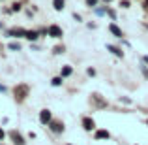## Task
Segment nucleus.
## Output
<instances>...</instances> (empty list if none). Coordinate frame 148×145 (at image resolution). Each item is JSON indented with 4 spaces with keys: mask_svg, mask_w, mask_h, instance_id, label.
Segmentation results:
<instances>
[{
    "mask_svg": "<svg viewBox=\"0 0 148 145\" xmlns=\"http://www.w3.org/2000/svg\"><path fill=\"white\" fill-rule=\"evenodd\" d=\"M26 96H28V85H19V87H15V98H17V100H25Z\"/></svg>",
    "mask_w": 148,
    "mask_h": 145,
    "instance_id": "nucleus-1",
    "label": "nucleus"
},
{
    "mask_svg": "<svg viewBox=\"0 0 148 145\" xmlns=\"http://www.w3.org/2000/svg\"><path fill=\"white\" fill-rule=\"evenodd\" d=\"M47 32H49V36H53V38H62L64 36V34H62V28L58 25H51Z\"/></svg>",
    "mask_w": 148,
    "mask_h": 145,
    "instance_id": "nucleus-2",
    "label": "nucleus"
},
{
    "mask_svg": "<svg viewBox=\"0 0 148 145\" xmlns=\"http://www.w3.org/2000/svg\"><path fill=\"white\" fill-rule=\"evenodd\" d=\"M51 130L53 132H56V134H60V132H64V124L60 123V121H51Z\"/></svg>",
    "mask_w": 148,
    "mask_h": 145,
    "instance_id": "nucleus-3",
    "label": "nucleus"
},
{
    "mask_svg": "<svg viewBox=\"0 0 148 145\" xmlns=\"http://www.w3.org/2000/svg\"><path fill=\"white\" fill-rule=\"evenodd\" d=\"M40 121H41L43 124H49V123H51V111H49V109L40 111Z\"/></svg>",
    "mask_w": 148,
    "mask_h": 145,
    "instance_id": "nucleus-4",
    "label": "nucleus"
},
{
    "mask_svg": "<svg viewBox=\"0 0 148 145\" xmlns=\"http://www.w3.org/2000/svg\"><path fill=\"white\" fill-rule=\"evenodd\" d=\"M83 126H84V130L90 132V130H94V128H96V124H94V121H92L90 117H84V119H83Z\"/></svg>",
    "mask_w": 148,
    "mask_h": 145,
    "instance_id": "nucleus-5",
    "label": "nucleus"
},
{
    "mask_svg": "<svg viewBox=\"0 0 148 145\" xmlns=\"http://www.w3.org/2000/svg\"><path fill=\"white\" fill-rule=\"evenodd\" d=\"M10 136H11V139H13V142L17 143V145H25V139H23V136L19 134V132H15V130H13Z\"/></svg>",
    "mask_w": 148,
    "mask_h": 145,
    "instance_id": "nucleus-6",
    "label": "nucleus"
},
{
    "mask_svg": "<svg viewBox=\"0 0 148 145\" xmlns=\"http://www.w3.org/2000/svg\"><path fill=\"white\" fill-rule=\"evenodd\" d=\"M109 30H111V34H112V36H116V38H122V30H120L116 25H111V26H109Z\"/></svg>",
    "mask_w": 148,
    "mask_h": 145,
    "instance_id": "nucleus-7",
    "label": "nucleus"
},
{
    "mask_svg": "<svg viewBox=\"0 0 148 145\" xmlns=\"http://www.w3.org/2000/svg\"><path fill=\"white\" fill-rule=\"evenodd\" d=\"M10 36H13V38H17V36H26V30H23V28H13V30H10Z\"/></svg>",
    "mask_w": 148,
    "mask_h": 145,
    "instance_id": "nucleus-8",
    "label": "nucleus"
},
{
    "mask_svg": "<svg viewBox=\"0 0 148 145\" xmlns=\"http://www.w3.org/2000/svg\"><path fill=\"white\" fill-rule=\"evenodd\" d=\"M96 139H109V132L107 130H98L96 132Z\"/></svg>",
    "mask_w": 148,
    "mask_h": 145,
    "instance_id": "nucleus-9",
    "label": "nucleus"
},
{
    "mask_svg": "<svg viewBox=\"0 0 148 145\" xmlns=\"http://www.w3.org/2000/svg\"><path fill=\"white\" fill-rule=\"evenodd\" d=\"M38 36H40V34H38L36 30H26V36H25V38H28V40L36 42V40H38Z\"/></svg>",
    "mask_w": 148,
    "mask_h": 145,
    "instance_id": "nucleus-10",
    "label": "nucleus"
},
{
    "mask_svg": "<svg viewBox=\"0 0 148 145\" xmlns=\"http://www.w3.org/2000/svg\"><path fill=\"white\" fill-rule=\"evenodd\" d=\"M107 49H109V51H112L116 57H124V51H122V49H118V47H114V45H107Z\"/></svg>",
    "mask_w": 148,
    "mask_h": 145,
    "instance_id": "nucleus-11",
    "label": "nucleus"
},
{
    "mask_svg": "<svg viewBox=\"0 0 148 145\" xmlns=\"http://www.w3.org/2000/svg\"><path fill=\"white\" fill-rule=\"evenodd\" d=\"M53 6H54V10H56V11H62V10H64V0H54Z\"/></svg>",
    "mask_w": 148,
    "mask_h": 145,
    "instance_id": "nucleus-12",
    "label": "nucleus"
},
{
    "mask_svg": "<svg viewBox=\"0 0 148 145\" xmlns=\"http://www.w3.org/2000/svg\"><path fill=\"white\" fill-rule=\"evenodd\" d=\"M71 66H64V68H62V77H68V76H71Z\"/></svg>",
    "mask_w": 148,
    "mask_h": 145,
    "instance_id": "nucleus-13",
    "label": "nucleus"
},
{
    "mask_svg": "<svg viewBox=\"0 0 148 145\" xmlns=\"http://www.w3.org/2000/svg\"><path fill=\"white\" fill-rule=\"evenodd\" d=\"M51 83H53L54 87H60V85H62V76H60V77H54V79L51 81Z\"/></svg>",
    "mask_w": 148,
    "mask_h": 145,
    "instance_id": "nucleus-14",
    "label": "nucleus"
},
{
    "mask_svg": "<svg viewBox=\"0 0 148 145\" xmlns=\"http://www.w3.org/2000/svg\"><path fill=\"white\" fill-rule=\"evenodd\" d=\"M10 49H11V51H19V49H21V45L13 42V44H10Z\"/></svg>",
    "mask_w": 148,
    "mask_h": 145,
    "instance_id": "nucleus-15",
    "label": "nucleus"
},
{
    "mask_svg": "<svg viewBox=\"0 0 148 145\" xmlns=\"http://www.w3.org/2000/svg\"><path fill=\"white\" fill-rule=\"evenodd\" d=\"M54 53H56V55L64 53V45H58V47H54Z\"/></svg>",
    "mask_w": 148,
    "mask_h": 145,
    "instance_id": "nucleus-16",
    "label": "nucleus"
},
{
    "mask_svg": "<svg viewBox=\"0 0 148 145\" xmlns=\"http://www.w3.org/2000/svg\"><path fill=\"white\" fill-rule=\"evenodd\" d=\"M86 74H88V76H96V70H94V68H88Z\"/></svg>",
    "mask_w": 148,
    "mask_h": 145,
    "instance_id": "nucleus-17",
    "label": "nucleus"
},
{
    "mask_svg": "<svg viewBox=\"0 0 148 145\" xmlns=\"http://www.w3.org/2000/svg\"><path fill=\"white\" fill-rule=\"evenodd\" d=\"M86 4H88V6H96V4H98V0H86Z\"/></svg>",
    "mask_w": 148,
    "mask_h": 145,
    "instance_id": "nucleus-18",
    "label": "nucleus"
},
{
    "mask_svg": "<svg viewBox=\"0 0 148 145\" xmlns=\"http://www.w3.org/2000/svg\"><path fill=\"white\" fill-rule=\"evenodd\" d=\"M21 10V4H13V11H19Z\"/></svg>",
    "mask_w": 148,
    "mask_h": 145,
    "instance_id": "nucleus-19",
    "label": "nucleus"
},
{
    "mask_svg": "<svg viewBox=\"0 0 148 145\" xmlns=\"http://www.w3.org/2000/svg\"><path fill=\"white\" fill-rule=\"evenodd\" d=\"M0 92H6V87H4V85H0Z\"/></svg>",
    "mask_w": 148,
    "mask_h": 145,
    "instance_id": "nucleus-20",
    "label": "nucleus"
},
{
    "mask_svg": "<svg viewBox=\"0 0 148 145\" xmlns=\"http://www.w3.org/2000/svg\"><path fill=\"white\" fill-rule=\"evenodd\" d=\"M0 139H4V130H0Z\"/></svg>",
    "mask_w": 148,
    "mask_h": 145,
    "instance_id": "nucleus-21",
    "label": "nucleus"
},
{
    "mask_svg": "<svg viewBox=\"0 0 148 145\" xmlns=\"http://www.w3.org/2000/svg\"><path fill=\"white\" fill-rule=\"evenodd\" d=\"M145 8H146V10H148V0H145Z\"/></svg>",
    "mask_w": 148,
    "mask_h": 145,
    "instance_id": "nucleus-22",
    "label": "nucleus"
},
{
    "mask_svg": "<svg viewBox=\"0 0 148 145\" xmlns=\"http://www.w3.org/2000/svg\"><path fill=\"white\" fill-rule=\"evenodd\" d=\"M143 60H145V62H146V64H148V57H145V58H143Z\"/></svg>",
    "mask_w": 148,
    "mask_h": 145,
    "instance_id": "nucleus-23",
    "label": "nucleus"
}]
</instances>
